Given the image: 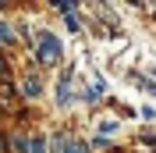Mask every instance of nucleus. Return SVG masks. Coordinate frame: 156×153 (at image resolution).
I'll list each match as a JSON object with an SVG mask.
<instances>
[{
    "mask_svg": "<svg viewBox=\"0 0 156 153\" xmlns=\"http://www.w3.org/2000/svg\"><path fill=\"white\" fill-rule=\"evenodd\" d=\"M36 64L39 68H53V64H60V57H64V43H60V36H53V32H39L36 36Z\"/></svg>",
    "mask_w": 156,
    "mask_h": 153,
    "instance_id": "1",
    "label": "nucleus"
},
{
    "mask_svg": "<svg viewBox=\"0 0 156 153\" xmlns=\"http://www.w3.org/2000/svg\"><path fill=\"white\" fill-rule=\"evenodd\" d=\"M78 100V89H75V68H64L57 75V107L68 110L71 103Z\"/></svg>",
    "mask_w": 156,
    "mask_h": 153,
    "instance_id": "2",
    "label": "nucleus"
},
{
    "mask_svg": "<svg viewBox=\"0 0 156 153\" xmlns=\"http://www.w3.org/2000/svg\"><path fill=\"white\" fill-rule=\"evenodd\" d=\"M50 146H53V153H89V143L85 139H75L71 132H53Z\"/></svg>",
    "mask_w": 156,
    "mask_h": 153,
    "instance_id": "3",
    "label": "nucleus"
},
{
    "mask_svg": "<svg viewBox=\"0 0 156 153\" xmlns=\"http://www.w3.org/2000/svg\"><path fill=\"white\" fill-rule=\"evenodd\" d=\"M21 96H25V100H39V96H43V78H39V71H25V75H21Z\"/></svg>",
    "mask_w": 156,
    "mask_h": 153,
    "instance_id": "4",
    "label": "nucleus"
},
{
    "mask_svg": "<svg viewBox=\"0 0 156 153\" xmlns=\"http://www.w3.org/2000/svg\"><path fill=\"white\" fill-rule=\"evenodd\" d=\"M29 143H32V135L25 132V128H18V132L7 135V150H14V153H29Z\"/></svg>",
    "mask_w": 156,
    "mask_h": 153,
    "instance_id": "5",
    "label": "nucleus"
},
{
    "mask_svg": "<svg viewBox=\"0 0 156 153\" xmlns=\"http://www.w3.org/2000/svg\"><path fill=\"white\" fill-rule=\"evenodd\" d=\"M14 39H18V29H14L7 18H0V50H4V47H11Z\"/></svg>",
    "mask_w": 156,
    "mask_h": 153,
    "instance_id": "6",
    "label": "nucleus"
},
{
    "mask_svg": "<svg viewBox=\"0 0 156 153\" xmlns=\"http://www.w3.org/2000/svg\"><path fill=\"white\" fill-rule=\"evenodd\" d=\"M29 153H50V139L43 132H36L32 135V143H29Z\"/></svg>",
    "mask_w": 156,
    "mask_h": 153,
    "instance_id": "7",
    "label": "nucleus"
},
{
    "mask_svg": "<svg viewBox=\"0 0 156 153\" xmlns=\"http://www.w3.org/2000/svg\"><path fill=\"white\" fill-rule=\"evenodd\" d=\"M64 25H68L71 32H82V18H78V11H71V14H64Z\"/></svg>",
    "mask_w": 156,
    "mask_h": 153,
    "instance_id": "8",
    "label": "nucleus"
},
{
    "mask_svg": "<svg viewBox=\"0 0 156 153\" xmlns=\"http://www.w3.org/2000/svg\"><path fill=\"white\" fill-rule=\"evenodd\" d=\"M114 132H117V121H103L99 125V139H110Z\"/></svg>",
    "mask_w": 156,
    "mask_h": 153,
    "instance_id": "9",
    "label": "nucleus"
},
{
    "mask_svg": "<svg viewBox=\"0 0 156 153\" xmlns=\"http://www.w3.org/2000/svg\"><path fill=\"white\" fill-rule=\"evenodd\" d=\"M7 78V57H4V50H0V82Z\"/></svg>",
    "mask_w": 156,
    "mask_h": 153,
    "instance_id": "10",
    "label": "nucleus"
},
{
    "mask_svg": "<svg viewBox=\"0 0 156 153\" xmlns=\"http://www.w3.org/2000/svg\"><path fill=\"white\" fill-rule=\"evenodd\" d=\"M0 153H11L7 150V132H0Z\"/></svg>",
    "mask_w": 156,
    "mask_h": 153,
    "instance_id": "11",
    "label": "nucleus"
}]
</instances>
